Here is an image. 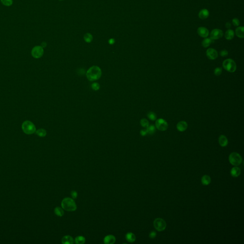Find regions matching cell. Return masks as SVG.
Here are the masks:
<instances>
[{
  "instance_id": "30",
  "label": "cell",
  "mask_w": 244,
  "mask_h": 244,
  "mask_svg": "<svg viewBox=\"0 0 244 244\" xmlns=\"http://www.w3.org/2000/svg\"><path fill=\"white\" fill-rule=\"evenodd\" d=\"M1 3L6 6H10L12 4V0H0Z\"/></svg>"
},
{
  "instance_id": "20",
  "label": "cell",
  "mask_w": 244,
  "mask_h": 244,
  "mask_svg": "<svg viewBox=\"0 0 244 244\" xmlns=\"http://www.w3.org/2000/svg\"><path fill=\"white\" fill-rule=\"evenodd\" d=\"M125 239L128 242L130 243H133L135 241L136 237L134 234L131 232L127 233L125 235Z\"/></svg>"
},
{
  "instance_id": "12",
  "label": "cell",
  "mask_w": 244,
  "mask_h": 244,
  "mask_svg": "<svg viewBox=\"0 0 244 244\" xmlns=\"http://www.w3.org/2000/svg\"><path fill=\"white\" fill-rule=\"evenodd\" d=\"M187 127H188L187 123L184 121L178 122L177 125V128L178 131L181 132L185 131L187 129Z\"/></svg>"
},
{
  "instance_id": "5",
  "label": "cell",
  "mask_w": 244,
  "mask_h": 244,
  "mask_svg": "<svg viewBox=\"0 0 244 244\" xmlns=\"http://www.w3.org/2000/svg\"><path fill=\"white\" fill-rule=\"evenodd\" d=\"M23 131L26 134H32L35 132L36 128L33 123L29 121H26L22 124Z\"/></svg>"
},
{
  "instance_id": "13",
  "label": "cell",
  "mask_w": 244,
  "mask_h": 244,
  "mask_svg": "<svg viewBox=\"0 0 244 244\" xmlns=\"http://www.w3.org/2000/svg\"><path fill=\"white\" fill-rule=\"evenodd\" d=\"M116 239L115 237L112 235L106 236L104 239V242L106 244H113L116 242Z\"/></svg>"
},
{
  "instance_id": "40",
  "label": "cell",
  "mask_w": 244,
  "mask_h": 244,
  "mask_svg": "<svg viewBox=\"0 0 244 244\" xmlns=\"http://www.w3.org/2000/svg\"><path fill=\"white\" fill-rule=\"evenodd\" d=\"M46 45H47V44H46L45 42H43V43H42V46H42L43 48H45V47L46 46Z\"/></svg>"
},
{
  "instance_id": "26",
  "label": "cell",
  "mask_w": 244,
  "mask_h": 244,
  "mask_svg": "<svg viewBox=\"0 0 244 244\" xmlns=\"http://www.w3.org/2000/svg\"><path fill=\"white\" fill-rule=\"evenodd\" d=\"M146 130L147 131V133L150 134H153L154 133H155V126L153 125V124H151V125H149V126L146 128Z\"/></svg>"
},
{
  "instance_id": "10",
  "label": "cell",
  "mask_w": 244,
  "mask_h": 244,
  "mask_svg": "<svg viewBox=\"0 0 244 244\" xmlns=\"http://www.w3.org/2000/svg\"><path fill=\"white\" fill-rule=\"evenodd\" d=\"M206 55L208 58L211 60H215L218 57L217 52L213 48H209L206 50Z\"/></svg>"
},
{
  "instance_id": "21",
  "label": "cell",
  "mask_w": 244,
  "mask_h": 244,
  "mask_svg": "<svg viewBox=\"0 0 244 244\" xmlns=\"http://www.w3.org/2000/svg\"><path fill=\"white\" fill-rule=\"evenodd\" d=\"M234 35H235V33L234 31L231 29H229L226 31L225 35V37L227 40H231L233 39V38L234 37Z\"/></svg>"
},
{
  "instance_id": "34",
  "label": "cell",
  "mask_w": 244,
  "mask_h": 244,
  "mask_svg": "<svg viewBox=\"0 0 244 244\" xmlns=\"http://www.w3.org/2000/svg\"><path fill=\"white\" fill-rule=\"evenodd\" d=\"M228 55V51L226 50H223L220 51V55L222 57H226Z\"/></svg>"
},
{
  "instance_id": "24",
  "label": "cell",
  "mask_w": 244,
  "mask_h": 244,
  "mask_svg": "<svg viewBox=\"0 0 244 244\" xmlns=\"http://www.w3.org/2000/svg\"><path fill=\"white\" fill-rule=\"evenodd\" d=\"M74 241L76 244H83L85 242V239L83 236H79L75 238Z\"/></svg>"
},
{
  "instance_id": "9",
  "label": "cell",
  "mask_w": 244,
  "mask_h": 244,
  "mask_svg": "<svg viewBox=\"0 0 244 244\" xmlns=\"http://www.w3.org/2000/svg\"><path fill=\"white\" fill-rule=\"evenodd\" d=\"M223 36V32L221 30L219 29H215L211 31L210 38L215 40L222 38Z\"/></svg>"
},
{
  "instance_id": "41",
  "label": "cell",
  "mask_w": 244,
  "mask_h": 244,
  "mask_svg": "<svg viewBox=\"0 0 244 244\" xmlns=\"http://www.w3.org/2000/svg\"></svg>"
},
{
  "instance_id": "28",
  "label": "cell",
  "mask_w": 244,
  "mask_h": 244,
  "mask_svg": "<svg viewBox=\"0 0 244 244\" xmlns=\"http://www.w3.org/2000/svg\"><path fill=\"white\" fill-rule=\"evenodd\" d=\"M148 118L151 121H155L156 119V115L153 112H150L147 114Z\"/></svg>"
},
{
  "instance_id": "15",
  "label": "cell",
  "mask_w": 244,
  "mask_h": 244,
  "mask_svg": "<svg viewBox=\"0 0 244 244\" xmlns=\"http://www.w3.org/2000/svg\"><path fill=\"white\" fill-rule=\"evenodd\" d=\"M219 144L222 147H226L227 146L228 143V139L227 137L224 135H221L218 139Z\"/></svg>"
},
{
  "instance_id": "14",
  "label": "cell",
  "mask_w": 244,
  "mask_h": 244,
  "mask_svg": "<svg viewBox=\"0 0 244 244\" xmlns=\"http://www.w3.org/2000/svg\"><path fill=\"white\" fill-rule=\"evenodd\" d=\"M209 15V12L208 10L206 9H203L200 10L198 13V16L201 19L205 20L207 18Z\"/></svg>"
},
{
  "instance_id": "32",
  "label": "cell",
  "mask_w": 244,
  "mask_h": 244,
  "mask_svg": "<svg viewBox=\"0 0 244 244\" xmlns=\"http://www.w3.org/2000/svg\"><path fill=\"white\" fill-rule=\"evenodd\" d=\"M232 23L234 26L236 27H238L240 24V21L238 18H234L232 20Z\"/></svg>"
},
{
  "instance_id": "29",
  "label": "cell",
  "mask_w": 244,
  "mask_h": 244,
  "mask_svg": "<svg viewBox=\"0 0 244 244\" xmlns=\"http://www.w3.org/2000/svg\"><path fill=\"white\" fill-rule=\"evenodd\" d=\"M140 124L142 125V126L144 127L147 128L149 126V122L146 119H142L140 121Z\"/></svg>"
},
{
  "instance_id": "8",
  "label": "cell",
  "mask_w": 244,
  "mask_h": 244,
  "mask_svg": "<svg viewBox=\"0 0 244 244\" xmlns=\"http://www.w3.org/2000/svg\"><path fill=\"white\" fill-rule=\"evenodd\" d=\"M44 51L41 46H36L33 47L32 51V55L35 58H39L44 55Z\"/></svg>"
},
{
  "instance_id": "27",
  "label": "cell",
  "mask_w": 244,
  "mask_h": 244,
  "mask_svg": "<svg viewBox=\"0 0 244 244\" xmlns=\"http://www.w3.org/2000/svg\"><path fill=\"white\" fill-rule=\"evenodd\" d=\"M36 133L40 137H45L46 135V131L44 129H40L36 132Z\"/></svg>"
},
{
  "instance_id": "22",
  "label": "cell",
  "mask_w": 244,
  "mask_h": 244,
  "mask_svg": "<svg viewBox=\"0 0 244 244\" xmlns=\"http://www.w3.org/2000/svg\"><path fill=\"white\" fill-rule=\"evenodd\" d=\"M211 178L208 175H204L201 178V183L204 185H207L211 183Z\"/></svg>"
},
{
  "instance_id": "11",
  "label": "cell",
  "mask_w": 244,
  "mask_h": 244,
  "mask_svg": "<svg viewBox=\"0 0 244 244\" xmlns=\"http://www.w3.org/2000/svg\"><path fill=\"white\" fill-rule=\"evenodd\" d=\"M197 32L200 37L205 38L207 37L209 34L208 30L204 27H200L198 28Z\"/></svg>"
},
{
  "instance_id": "37",
  "label": "cell",
  "mask_w": 244,
  "mask_h": 244,
  "mask_svg": "<svg viewBox=\"0 0 244 244\" xmlns=\"http://www.w3.org/2000/svg\"><path fill=\"white\" fill-rule=\"evenodd\" d=\"M140 134L142 136H145L147 134H148V133H147V131L146 130V129H144V130H141L140 131Z\"/></svg>"
},
{
  "instance_id": "6",
  "label": "cell",
  "mask_w": 244,
  "mask_h": 244,
  "mask_svg": "<svg viewBox=\"0 0 244 244\" xmlns=\"http://www.w3.org/2000/svg\"><path fill=\"white\" fill-rule=\"evenodd\" d=\"M154 226L158 231H163L167 227V223L162 218H157L154 221Z\"/></svg>"
},
{
  "instance_id": "3",
  "label": "cell",
  "mask_w": 244,
  "mask_h": 244,
  "mask_svg": "<svg viewBox=\"0 0 244 244\" xmlns=\"http://www.w3.org/2000/svg\"><path fill=\"white\" fill-rule=\"evenodd\" d=\"M223 66L226 70L230 72H235L237 70V64L231 59H227L224 61Z\"/></svg>"
},
{
  "instance_id": "1",
  "label": "cell",
  "mask_w": 244,
  "mask_h": 244,
  "mask_svg": "<svg viewBox=\"0 0 244 244\" xmlns=\"http://www.w3.org/2000/svg\"><path fill=\"white\" fill-rule=\"evenodd\" d=\"M102 75L101 69L98 66H93L90 68L86 72V76L90 81L98 80Z\"/></svg>"
},
{
  "instance_id": "18",
  "label": "cell",
  "mask_w": 244,
  "mask_h": 244,
  "mask_svg": "<svg viewBox=\"0 0 244 244\" xmlns=\"http://www.w3.org/2000/svg\"><path fill=\"white\" fill-rule=\"evenodd\" d=\"M230 174L233 177H238L241 174V169L238 167H234L231 170Z\"/></svg>"
},
{
  "instance_id": "16",
  "label": "cell",
  "mask_w": 244,
  "mask_h": 244,
  "mask_svg": "<svg viewBox=\"0 0 244 244\" xmlns=\"http://www.w3.org/2000/svg\"><path fill=\"white\" fill-rule=\"evenodd\" d=\"M61 243L63 244H72L74 243V239L71 236L67 235L62 238Z\"/></svg>"
},
{
  "instance_id": "35",
  "label": "cell",
  "mask_w": 244,
  "mask_h": 244,
  "mask_svg": "<svg viewBox=\"0 0 244 244\" xmlns=\"http://www.w3.org/2000/svg\"><path fill=\"white\" fill-rule=\"evenodd\" d=\"M71 195H72V197L73 199H76L77 198L78 196V194L77 193V192H76L75 191H72L71 193Z\"/></svg>"
},
{
  "instance_id": "33",
  "label": "cell",
  "mask_w": 244,
  "mask_h": 244,
  "mask_svg": "<svg viewBox=\"0 0 244 244\" xmlns=\"http://www.w3.org/2000/svg\"><path fill=\"white\" fill-rule=\"evenodd\" d=\"M92 88L95 91H97L100 89V85L99 83H94L92 84Z\"/></svg>"
},
{
  "instance_id": "23",
  "label": "cell",
  "mask_w": 244,
  "mask_h": 244,
  "mask_svg": "<svg viewBox=\"0 0 244 244\" xmlns=\"http://www.w3.org/2000/svg\"><path fill=\"white\" fill-rule=\"evenodd\" d=\"M83 39L85 42H86L87 43H90L93 40V36L91 33H85L84 35Z\"/></svg>"
},
{
  "instance_id": "7",
  "label": "cell",
  "mask_w": 244,
  "mask_h": 244,
  "mask_svg": "<svg viewBox=\"0 0 244 244\" xmlns=\"http://www.w3.org/2000/svg\"><path fill=\"white\" fill-rule=\"evenodd\" d=\"M155 127L159 131H165L167 129L168 124L165 120L160 118L156 120L155 122Z\"/></svg>"
},
{
  "instance_id": "25",
  "label": "cell",
  "mask_w": 244,
  "mask_h": 244,
  "mask_svg": "<svg viewBox=\"0 0 244 244\" xmlns=\"http://www.w3.org/2000/svg\"><path fill=\"white\" fill-rule=\"evenodd\" d=\"M55 213L57 216H62L64 214V211L61 208L57 207L55 209Z\"/></svg>"
},
{
  "instance_id": "2",
  "label": "cell",
  "mask_w": 244,
  "mask_h": 244,
  "mask_svg": "<svg viewBox=\"0 0 244 244\" xmlns=\"http://www.w3.org/2000/svg\"><path fill=\"white\" fill-rule=\"evenodd\" d=\"M61 206L63 209L69 212L75 211L77 209V205L74 201L70 197H66L62 200Z\"/></svg>"
},
{
  "instance_id": "39",
  "label": "cell",
  "mask_w": 244,
  "mask_h": 244,
  "mask_svg": "<svg viewBox=\"0 0 244 244\" xmlns=\"http://www.w3.org/2000/svg\"><path fill=\"white\" fill-rule=\"evenodd\" d=\"M225 26H226V28H228V29H229V28H230V27H231V23H230V22H227V23H226Z\"/></svg>"
},
{
  "instance_id": "31",
  "label": "cell",
  "mask_w": 244,
  "mask_h": 244,
  "mask_svg": "<svg viewBox=\"0 0 244 244\" xmlns=\"http://www.w3.org/2000/svg\"><path fill=\"white\" fill-rule=\"evenodd\" d=\"M222 72V69L220 67H217L214 70V74L216 76H219L221 74Z\"/></svg>"
},
{
  "instance_id": "17",
  "label": "cell",
  "mask_w": 244,
  "mask_h": 244,
  "mask_svg": "<svg viewBox=\"0 0 244 244\" xmlns=\"http://www.w3.org/2000/svg\"><path fill=\"white\" fill-rule=\"evenodd\" d=\"M236 35L239 38L244 37V28L243 26H239L236 29Z\"/></svg>"
},
{
  "instance_id": "38",
  "label": "cell",
  "mask_w": 244,
  "mask_h": 244,
  "mask_svg": "<svg viewBox=\"0 0 244 244\" xmlns=\"http://www.w3.org/2000/svg\"><path fill=\"white\" fill-rule=\"evenodd\" d=\"M108 43H109V44L110 45H114L115 43V40L113 39V38H111V39H109V41H108Z\"/></svg>"
},
{
  "instance_id": "36",
  "label": "cell",
  "mask_w": 244,
  "mask_h": 244,
  "mask_svg": "<svg viewBox=\"0 0 244 244\" xmlns=\"http://www.w3.org/2000/svg\"><path fill=\"white\" fill-rule=\"evenodd\" d=\"M156 236V233L155 231H152L149 234V237L151 239H154Z\"/></svg>"
},
{
  "instance_id": "4",
  "label": "cell",
  "mask_w": 244,
  "mask_h": 244,
  "mask_svg": "<svg viewBox=\"0 0 244 244\" xmlns=\"http://www.w3.org/2000/svg\"><path fill=\"white\" fill-rule=\"evenodd\" d=\"M229 161L231 165L237 167L242 163V158L239 153L233 152L229 156Z\"/></svg>"
},
{
  "instance_id": "19",
  "label": "cell",
  "mask_w": 244,
  "mask_h": 244,
  "mask_svg": "<svg viewBox=\"0 0 244 244\" xmlns=\"http://www.w3.org/2000/svg\"><path fill=\"white\" fill-rule=\"evenodd\" d=\"M214 42V40L211 39V38H205L203 40L202 42V45L204 48H207L209 47L212 43Z\"/></svg>"
}]
</instances>
